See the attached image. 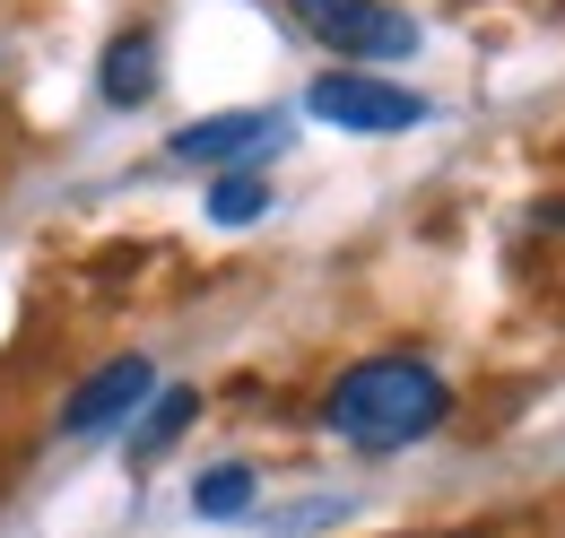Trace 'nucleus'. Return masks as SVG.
Returning a JSON list of instances; mask_svg holds the SVG:
<instances>
[{
    "mask_svg": "<svg viewBox=\"0 0 565 538\" xmlns=\"http://www.w3.org/2000/svg\"><path fill=\"white\" fill-rule=\"evenodd\" d=\"M192 504H201V521H235V513L253 504V470H244V461H226V470H210L201 486H192Z\"/></svg>",
    "mask_w": 565,
    "mask_h": 538,
    "instance_id": "obj_9",
    "label": "nucleus"
},
{
    "mask_svg": "<svg viewBox=\"0 0 565 538\" xmlns=\"http://www.w3.org/2000/svg\"><path fill=\"white\" fill-rule=\"evenodd\" d=\"M287 18L322 53H340V69H383L418 53V18L392 9V0H287Z\"/></svg>",
    "mask_w": 565,
    "mask_h": 538,
    "instance_id": "obj_2",
    "label": "nucleus"
},
{
    "mask_svg": "<svg viewBox=\"0 0 565 538\" xmlns=\"http://www.w3.org/2000/svg\"><path fill=\"white\" fill-rule=\"evenodd\" d=\"M96 87H105V105H148L157 96V35L148 26H122L114 44H105V62H96Z\"/></svg>",
    "mask_w": 565,
    "mask_h": 538,
    "instance_id": "obj_6",
    "label": "nucleus"
},
{
    "mask_svg": "<svg viewBox=\"0 0 565 538\" xmlns=\"http://www.w3.org/2000/svg\"><path fill=\"white\" fill-rule=\"evenodd\" d=\"M444 417H452V383H444L426 356H365V365H349V374L331 383V400H322V426H331L340 443H356V452H374V461L426 443Z\"/></svg>",
    "mask_w": 565,
    "mask_h": 538,
    "instance_id": "obj_1",
    "label": "nucleus"
},
{
    "mask_svg": "<svg viewBox=\"0 0 565 538\" xmlns=\"http://www.w3.org/2000/svg\"><path fill=\"white\" fill-rule=\"evenodd\" d=\"M305 105H313V122L356 131V139H392V131H418L426 122V96L401 87V78H383V69H322L305 87Z\"/></svg>",
    "mask_w": 565,
    "mask_h": 538,
    "instance_id": "obj_3",
    "label": "nucleus"
},
{
    "mask_svg": "<svg viewBox=\"0 0 565 538\" xmlns=\"http://www.w3.org/2000/svg\"><path fill=\"white\" fill-rule=\"evenodd\" d=\"M192 417H201V391H192V383H157L148 417L131 426V461H166V452L192 434Z\"/></svg>",
    "mask_w": 565,
    "mask_h": 538,
    "instance_id": "obj_7",
    "label": "nucleus"
},
{
    "mask_svg": "<svg viewBox=\"0 0 565 538\" xmlns=\"http://www.w3.org/2000/svg\"><path fill=\"white\" fill-rule=\"evenodd\" d=\"M287 139V122L270 105H235V114H210V122H183L166 139V165H201V174H253L270 148Z\"/></svg>",
    "mask_w": 565,
    "mask_h": 538,
    "instance_id": "obj_4",
    "label": "nucleus"
},
{
    "mask_svg": "<svg viewBox=\"0 0 565 538\" xmlns=\"http://www.w3.org/2000/svg\"><path fill=\"white\" fill-rule=\"evenodd\" d=\"M148 400H157V365H148V356H114V365H96L71 400H62V434H114V426H131Z\"/></svg>",
    "mask_w": 565,
    "mask_h": 538,
    "instance_id": "obj_5",
    "label": "nucleus"
},
{
    "mask_svg": "<svg viewBox=\"0 0 565 538\" xmlns=\"http://www.w3.org/2000/svg\"><path fill=\"white\" fill-rule=\"evenodd\" d=\"M262 208H270V183H262V174H217L210 183V217L217 226H253Z\"/></svg>",
    "mask_w": 565,
    "mask_h": 538,
    "instance_id": "obj_8",
    "label": "nucleus"
}]
</instances>
